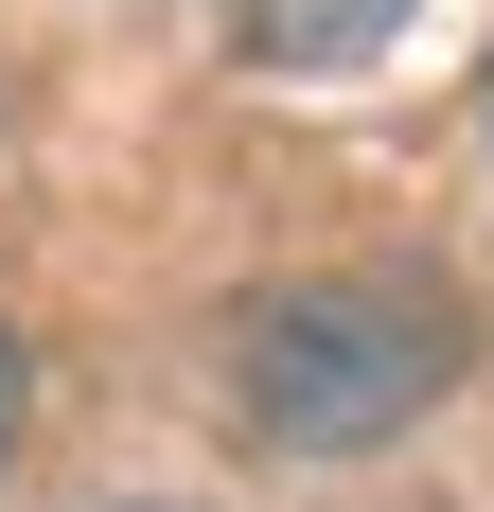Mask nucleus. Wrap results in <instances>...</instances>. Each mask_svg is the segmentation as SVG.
I'll use <instances>...</instances> for the list:
<instances>
[{
    "label": "nucleus",
    "mask_w": 494,
    "mask_h": 512,
    "mask_svg": "<svg viewBox=\"0 0 494 512\" xmlns=\"http://www.w3.org/2000/svg\"><path fill=\"white\" fill-rule=\"evenodd\" d=\"M477 106H494V89H477Z\"/></svg>",
    "instance_id": "obj_3"
},
{
    "label": "nucleus",
    "mask_w": 494,
    "mask_h": 512,
    "mask_svg": "<svg viewBox=\"0 0 494 512\" xmlns=\"http://www.w3.org/2000/svg\"><path fill=\"white\" fill-rule=\"evenodd\" d=\"M18 407H36V371H18V336H0V460H18Z\"/></svg>",
    "instance_id": "obj_2"
},
{
    "label": "nucleus",
    "mask_w": 494,
    "mask_h": 512,
    "mask_svg": "<svg viewBox=\"0 0 494 512\" xmlns=\"http://www.w3.org/2000/svg\"><path fill=\"white\" fill-rule=\"evenodd\" d=\"M459 371H477V301L442 265H336V283L230 301V407L283 460H371V442H406L442 407Z\"/></svg>",
    "instance_id": "obj_1"
}]
</instances>
